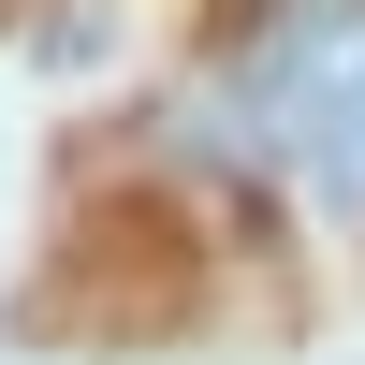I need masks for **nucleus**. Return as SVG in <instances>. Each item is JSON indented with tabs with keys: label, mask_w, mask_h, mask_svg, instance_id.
<instances>
[{
	"label": "nucleus",
	"mask_w": 365,
	"mask_h": 365,
	"mask_svg": "<svg viewBox=\"0 0 365 365\" xmlns=\"http://www.w3.org/2000/svg\"><path fill=\"white\" fill-rule=\"evenodd\" d=\"M220 117L307 205L365 220V0H263L220 58Z\"/></svg>",
	"instance_id": "f257e3e1"
}]
</instances>
